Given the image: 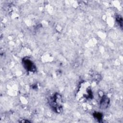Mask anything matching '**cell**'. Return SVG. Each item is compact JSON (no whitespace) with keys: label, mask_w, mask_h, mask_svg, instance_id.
<instances>
[{"label":"cell","mask_w":123,"mask_h":123,"mask_svg":"<svg viewBox=\"0 0 123 123\" xmlns=\"http://www.w3.org/2000/svg\"><path fill=\"white\" fill-rule=\"evenodd\" d=\"M116 21L118 22V23L119 24V25H120L121 27H122V23H123V20H122V18L120 17H117L116 18Z\"/></svg>","instance_id":"5"},{"label":"cell","mask_w":123,"mask_h":123,"mask_svg":"<svg viewBox=\"0 0 123 123\" xmlns=\"http://www.w3.org/2000/svg\"><path fill=\"white\" fill-rule=\"evenodd\" d=\"M110 99L106 96L103 95L101 98L99 102V107L101 109H105L107 108L109 104Z\"/></svg>","instance_id":"3"},{"label":"cell","mask_w":123,"mask_h":123,"mask_svg":"<svg viewBox=\"0 0 123 123\" xmlns=\"http://www.w3.org/2000/svg\"><path fill=\"white\" fill-rule=\"evenodd\" d=\"M93 116L95 117V119H96L97 120H98L99 121H100L101 119H102V115L99 112H95L93 114Z\"/></svg>","instance_id":"4"},{"label":"cell","mask_w":123,"mask_h":123,"mask_svg":"<svg viewBox=\"0 0 123 123\" xmlns=\"http://www.w3.org/2000/svg\"><path fill=\"white\" fill-rule=\"evenodd\" d=\"M50 105L55 111L57 112H60L62 108L61 96L58 93H56L50 99Z\"/></svg>","instance_id":"1"},{"label":"cell","mask_w":123,"mask_h":123,"mask_svg":"<svg viewBox=\"0 0 123 123\" xmlns=\"http://www.w3.org/2000/svg\"><path fill=\"white\" fill-rule=\"evenodd\" d=\"M23 64L25 69L30 72H35L36 68L34 63L28 59H24L23 60Z\"/></svg>","instance_id":"2"}]
</instances>
